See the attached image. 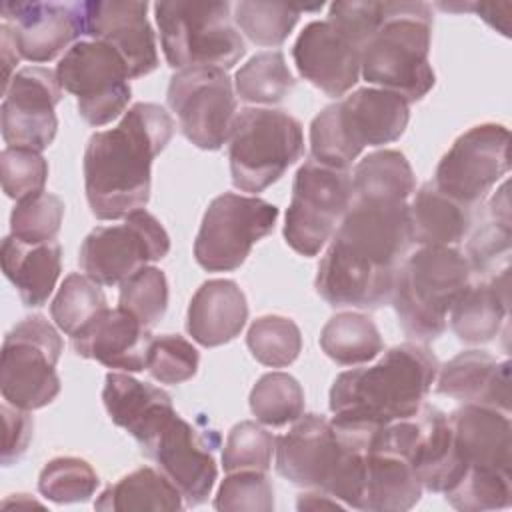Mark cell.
Listing matches in <instances>:
<instances>
[{
	"label": "cell",
	"mask_w": 512,
	"mask_h": 512,
	"mask_svg": "<svg viewBox=\"0 0 512 512\" xmlns=\"http://www.w3.org/2000/svg\"><path fill=\"white\" fill-rule=\"evenodd\" d=\"M410 244L406 200L354 198L318 264L314 288L334 308L376 310L390 302Z\"/></svg>",
	"instance_id": "obj_1"
},
{
	"label": "cell",
	"mask_w": 512,
	"mask_h": 512,
	"mask_svg": "<svg viewBox=\"0 0 512 512\" xmlns=\"http://www.w3.org/2000/svg\"><path fill=\"white\" fill-rule=\"evenodd\" d=\"M174 136V120L152 102H138L116 128L94 132L84 150V190L98 220H120L150 200L152 162Z\"/></svg>",
	"instance_id": "obj_2"
},
{
	"label": "cell",
	"mask_w": 512,
	"mask_h": 512,
	"mask_svg": "<svg viewBox=\"0 0 512 512\" xmlns=\"http://www.w3.org/2000/svg\"><path fill=\"white\" fill-rule=\"evenodd\" d=\"M438 368L436 356L424 344L392 346L376 364L336 376L328 396L330 420L346 428L376 430L410 418L422 408Z\"/></svg>",
	"instance_id": "obj_3"
},
{
	"label": "cell",
	"mask_w": 512,
	"mask_h": 512,
	"mask_svg": "<svg viewBox=\"0 0 512 512\" xmlns=\"http://www.w3.org/2000/svg\"><path fill=\"white\" fill-rule=\"evenodd\" d=\"M452 470L444 498L462 512L512 504V426L506 412L464 404L448 414Z\"/></svg>",
	"instance_id": "obj_4"
},
{
	"label": "cell",
	"mask_w": 512,
	"mask_h": 512,
	"mask_svg": "<svg viewBox=\"0 0 512 512\" xmlns=\"http://www.w3.org/2000/svg\"><path fill=\"white\" fill-rule=\"evenodd\" d=\"M372 432L338 426L322 414H302L276 438V472L296 486L320 490L360 510Z\"/></svg>",
	"instance_id": "obj_5"
},
{
	"label": "cell",
	"mask_w": 512,
	"mask_h": 512,
	"mask_svg": "<svg viewBox=\"0 0 512 512\" xmlns=\"http://www.w3.org/2000/svg\"><path fill=\"white\" fill-rule=\"evenodd\" d=\"M432 24L426 2H382L380 22L362 48L360 76L408 104L422 100L436 82L428 58Z\"/></svg>",
	"instance_id": "obj_6"
},
{
	"label": "cell",
	"mask_w": 512,
	"mask_h": 512,
	"mask_svg": "<svg viewBox=\"0 0 512 512\" xmlns=\"http://www.w3.org/2000/svg\"><path fill=\"white\" fill-rule=\"evenodd\" d=\"M470 278V262L454 246H420L406 256L390 298L402 332L418 344L436 340L446 330L448 312Z\"/></svg>",
	"instance_id": "obj_7"
},
{
	"label": "cell",
	"mask_w": 512,
	"mask_h": 512,
	"mask_svg": "<svg viewBox=\"0 0 512 512\" xmlns=\"http://www.w3.org/2000/svg\"><path fill=\"white\" fill-rule=\"evenodd\" d=\"M410 120V104L390 90L358 88L326 106L310 124L312 158L348 170L366 146L398 140Z\"/></svg>",
	"instance_id": "obj_8"
},
{
	"label": "cell",
	"mask_w": 512,
	"mask_h": 512,
	"mask_svg": "<svg viewBox=\"0 0 512 512\" xmlns=\"http://www.w3.org/2000/svg\"><path fill=\"white\" fill-rule=\"evenodd\" d=\"M230 8V2H156L154 16L168 66L230 70L246 54Z\"/></svg>",
	"instance_id": "obj_9"
},
{
	"label": "cell",
	"mask_w": 512,
	"mask_h": 512,
	"mask_svg": "<svg viewBox=\"0 0 512 512\" xmlns=\"http://www.w3.org/2000/svg\"><path fill=\"white\" fill-rule=\"evenodd\" d=\"M304 154L302 124L284 110L244 108L236 114L228 160L232 184L256 196Z\"/></svg>",
	"instance_id": "obj_10"
},
{
	"label": "cell",
	"mask_w": 512,
	"mask_h": 512,
	"mask_svg": "<svg viewBox=\"0 0 512 512\" xmlns=\"http://www.w3.org/2000/svg\"><path fill=\"white\" fill-rule=\"evenodd\" d=\"M62 348L60 332L44 316L34 314L20 320L2 344V398L28 412L48 406L60 394L56 364Z\"/></svg>",
	"instance_id": "obj_11"
},
{
	"label": "cell",
	"mask_w": 512,
	"mask_h": 512,
	"mask_svg": "<svg viewBox=\"0 0 512 512\" xmlns=\"http://www.w3.org/2000/svg\"><path fill=\"white\" fill-rule=\"evenodd\" d=\"M354 200L352 172L308 158L294 176L284 240L300 256H316Z\"/></svg>",
	"instance_id": "obj_12"
},
{
	"label": "cell",
	"mask_w": 512,
	"mask_h": 512,
	"mask_svg": "<svg viewBox=\"0 0 512 512\" xmlns=\"http://www.w3.org/2000/svg\"><path fill=\"white\" fill-rule=\"evenodd\" d=\"M134 440L142 454L178 488L186 508L200 506L208 500L218 478V466L212 456L218 440H208L174 406L158 412Z\"/></svg>",
	"instance_id": "obj_13"
},
{
	"label": "cell",
	"mask_w": 512,
	"mask_h": 512,
	"mask_svg": "<svg viewBox=\"0 0 512 512\" xmlns=\"http://www.w3.org/2000/svg\"><path fill=\"white\" fill-rule=\"evenodd\" d=\"M278 208L252 194L224 192L202 218L194 240V258L208 272L240 268L252 246L274 230Z\"/></svg>",
	"instance_id": "obj_14"
},
{
	"label": "cell",
	"mask_w": 512,
	"mask_h": 512,
	"mask_svg": "<svg viewBox=\"0 0 512 512\" xmlns=\"http://www.w3.org/2000/svg\"><path fill=\"white\" fill-rule=\"evenodd\" d=\"M62 90L76 96L78 114L90 126L116 120L130 102V70L124 58L98 40H78L56 66Z\"/></svg>",
	"instance_id": "obj_15"
},
{
	"label": "cell",
	"mask_w": 512,
	"mask_h": 512,
	"mask_svg": "<svg viewBox=\"0 0 512 512\" xmlns=\"http://www.w3.org/2000/svg\"><path fill=\"white\" fill-rule=\"evenodd\" d=\"M168 252V232L142 208L128 214L122 224L94 228L82 240L78 264L100 286H116Z\"/></svg>",
	"instance_id": "obj_16"
},
{
	"label": "cell",
	"mask_w": 512,
	"mask_h": 512,
	"mask_svg": "<svg viewBox=\"0 0 512 512\" xmlns=\"http://www.w3.org/2000/svg\"><path fill=\"white\" fill-rule=\"evenodd\" d=\"M510 132L486 122L460 134L440 158L432 184L452 200L474 208L510 170Z\"/></svg>",
	"instance_id": "obj_17"
},
{
	"label": "cell",
	"mask_w": 512,
	"mask_h": 512,
	"mask_svg": "<svg viewBox=\"0 0 512 512\" xmlns=\"http://www.w3.org/2000/svg\"><path fill=\"white\" fill-rule=\"evenodd\" d=\"M182 134L200 150H220L232 132L236 94L222 68L178 70L166 94Z\"/></svg>",
	"instance_id": "obj_18"
},
{
	"label": "cell",
	"mask_w": 512,
	"mask_h": 512,
	"mask_svg": "<svg viewBox=\"0 0 512 512\" xmlns=\"http://www.w3.org/2000/svg\"><path fill=\"white\" fill-rule=\"evenodd\" d=\"M62 100V86L56 70L46 66L20 68L8 88L0 108L2 138L8 146L46 150L58 132L56 104Z\"/></svg>",
	"instance_id": "obj_19"
},
{
	"label": "cell",
	"mask_w": 512,
	"mask_h": 512,
	"mask_svg": "<svg viewBox=\"0 0 512 512\" xmlns=\"http://www.w3.org/2000/svg\"><path fill=\"white\" fill-rule=\"evenodd\" d=\"M292 58L298 74L330 98H340L360 80L362 48L328 20H314L298 34Z\"/></svg>",
	"instance_id": "obj_20"
},
{
	"label": "cell",
	"mask_w": 512,
	"mask_h": 512,
	"mask_svg": "<svg viewBox=\"0 0 512 512\" xmlns=\"http://www.w3.org/2000/svg\"><path fill=\"white\" fill-rule=\"evenodd\" d=\"M148 4L134 0L82 2L84 36L110 44L126 62L130 78H142L160 64Z\"/></svg>",
	"instance_id": "obj_21"
},
{
	"label": "cell",
	"mask_w": 512,
	"mask_h": 512,
	"mask_svg": "<svg viewBox=\"0 0 512 512\" xmlns=\"http://www.w3.org/2000/svg\"><path fill=\"white\" fill-rule=\"evenodd\" d=\"M2 22L10 26L20 58L42 64L84 36L82 2H4Z\"/></svg>",
	"instance_id": "obj_22"
},
{
	"label": "cell",
	"mask_w": 512,
	"mask_h": 512,
	"mask_svg": "<svg viewBox=\"0 0 512 512\" xmlns=\"http://www.w3.org/2000/svg\"><path fill=\"white\" fill-rule=\"evenodd\" d=\"M152 340L150 328L120 306L102 310L80 332L70 336L76 356L122 372L146 370Z\"/></svg>",
	"instance_id": "obj_23"
},
{
	"label": "cell",
	"mask_w": 512,
	"mask_h": 512,
	"mask_svg": "<svg viewBox=\"0 0 512 512\" xmlns=\"http://www.w3.org/2000/svg\"><path fill=\"white\" fill-rule=\"evenodd\" d=\"M422 490L410 458L376 428L366 450L360 510L406 512L420 502Z\"/></svg>",
	"instance_id": "obj_24"
},
{
	"label": "cell",
	"mask_w": 512,
	"mask_h": 512,
	"mask_svg": "<svg viewBox=\"0 0 512 512\" xmlns=\"http://www.w3.org/2000/svg\"><path fill=\"white\" fill-rule=\"evenodd\" d=\"M436 392L510 414V360L484 350L460 352L438 368Z\"/></svg>",
	"instance_id": "obj_25"
},
{
	"label": "cell",
	"mask_w": 512,
	"mask_h": 512,
	"mask_svg": "<svg viewBox=\"0 0 512 512\" xmlns=\"http://www.w3.org/2000/svg\"><path fill=\"white\" fill-rule=\"evenodd\" d=\"M248 320V302L234 280L204 282L190 300L186 330L194 342L216 348L232 342Z\"/></svg>",
	"instance_id": "obj_26"
},
{
	"label": "cell",
	"mask_w": 512,
	"mask_h": 512,
	"mask_svg": "<svg viewBox=\"0 0 512 512\" xmlns=\"http://www.w3.org/2000/svg\"><path fill=\"white\" fill-rule=\"evenodd\" d=\"M510 308V268L470 282L450 308V326L460 342L486 344L498 336Z\"/></svg>",
	"instance_id": "obj_27"
},
{
	"label": "cell",
	"mask_w": 512,
	"mask_h": 512,
	"mask_svg": "<svg viewBox=\"0 0 512 512\" xmlns=\"http://www.w3.org/2000/svg\"><path fill=\"white\" fill-rule=\"evenodd\" d=\"M0 260L24 306L40 308L48 302L62 272V248L56 240L28 244L10 234L2 240Z\"/></svg>",
	"instance_id": "obj_28"
},
{
	"label": "cell",
	"mask_w": 512,
	"mask_h": 512,
	"mask_svg": "<svg viewBox=\"0 0 512 512\" xmlns=\"http://www.w3.org/2000/svg\"><path fill=\"white\" fill-rule=\"evenodd\" d=\"M408 210L412 242L420 246H456L472 226V208L452 200L432 182L416 190Z\"/></svg>",
	"instance_id": "obj_29"
},
{
	"label": "cell",
	"mask_w": 512,
	"mask_h": 512,
	"mask_svg": "<svg viewBox=\"0 0 512 512\" xmlns=\"http://www.w3.org/2000/svg\"><path fill=\"white\" fill-rule=\"evenodd\" d=\"M94 508L102 512H178L186 506L178 488L160 470L142 466L110 484L96 498Z\"/></svg>",
	"instance_id": "obj_30"
},
{
	"label": "cell",
	"mask_w": 512,
	"mask_h": 512,
	"mask_svg": "<svg viewBox=\"0 0 512 512\" xmlns=\"http://www.w3.org/2000/svg\"><path fill=\"white\" fill-rule=\"evenodd\" d=\"M354 198L408 200L416 190V176L398 150H376L364 156L352 172Z\"/></svg>",
	"instance_id": "obj_31"
},
{
	"label": "cell",
	"mask_w": 512,
	"mask_h": 512,
	"mask_svg": "<svg viewBox=\"0 0 512 512\" xmlns=\"http://www.w3.org/2000/svg\"><path fill=\"white\" fill-rule=\"evenodd\" d=\"M320 348L336 364L354 366L374 360L384 350V342L366 314L340 312L324 324Z\"/></svg>",
	"instance_id": "obj_32"
},
{
	"label": "cell",
	"mask_w": 512,
	"mask_h": 512,
	"mask_svg": "<svg viewBox=\"0 0 512 512\" xmlns=\"http://www.w3.org/2000/svg\"><path fill=\"white\" fill-rule=\"evenodd\" d=\"M102 402L110 420L130 436L172 398L158 386L140 382L126 372H110L104 380Z\"/></svg>",
	"instance_id": "obj_33"
},
{
	"label": "cell",
	"mask_w": 512,
	"mask_h": 512,
	"mask_svg": "<svg viewBox=\"0 0 512 512\" xmlns=\"http://www.w3.org/2000/svg\"><path fill=\"white\" fill-rule=\"evenodd\" d=\"M236 94L250 104H278L282 102L296 80L280 50H268L252 56L234 76Z\"/></svg>",
	"instance_id": "obj_34"
},
{
	"label": "cell",
	"mask_w": 512,
	"mask_h": 512,
	"mask_svg": "<svg viewBox=\"0 0 512 512\" xmlns=\"http://www.w3.org/2000/svg\"><path fill=\"white\" fill-rule=\"evenodd\" d=\"M250 410L256 422L272 428L286 426L304 414V390L286 372H268L250 392Z\"/></svg>",
	"instance_id": "obj_35"
},
{
	"label": "cell",
	"mask_w": 512,
	"mask_h": 512,
	"mask_svg": "<svg viewBox=\"0 0 512 512\" xmlns=\"http://www.w3.org/2000/svg\"><path fill=\"white\" fill-rule=\"evenodd\" d=\"M106 308L108 300L100 284L86 274L72 272L60 284L50 304V316L58 330L74 336Z\"/></svg>",
	"instance_id": "obj_36"
},
{
	"label": "cell",
	"mask_w": 512,
	"mask_h": 512,
	"mask_svg": "<svg viewBox=\"0 0 512 512\" xmlns=\"http://www.w3.org/2000/svg\"><path fill=\"white\" fill-rule=\"evenodd\" d=\"M246 344L260 364L270 368H286L300 356L302 334L294 320L268 314L250 324Z\"/></svg>",
	"instance_id": "obj_37"
},
{
	"label": "cell",
	"mask_w": 512,
	"mask_h": 512,
	"mask_svg": "<svg viewBox=\"0 0 512 512\" xmlns=\"http://www.w3.org/2000/svg\"><path fill=\"white\" fill-rule=\"evenodd\" d=\"M98 486L100 480L96 470L76 456L52 458L38 476L40 494L56 504L88 502Z\"/></svg>",
	"instance_id": "obj_38"
},
{
	"label": "cell",
	"mask_w": 512,
	"mask_h": 512,
	"mask_svg": "<svg viewBox=\"0 0 512 512\" xmlns=\"http://www.w3.org/2000/svg\"><path fill=\"white\" fill-rule=\"evenodd\" d=\"M490 222L482 226L468 242V262L472 272H490L500 256L510 254V200L508 182L504 180L498 192L488 202Z\"/></svg>",
	"instance_id": "obj_39"
},
{
	"label": "cell",
	"mask_w": 512,
	"mask_h": 512,
	"mask_svg": "<svg viewBox=\"0 0 512 512\" xmlns=\"http://www.w3.org/2000/svg\"><path fill=\"white\" fill-rule=\"evenodd\" d=\"M302 10L306 8L278 2H238L234 20L250 42L280 46L290 36Z\"/></svg>",
	"instance_id": "obj_40"
},
{
	"label": "cell",
	"mask_w": 512,
	"mask_h": 512,
	"mask_svg": "<svg viewBox=\"0 0 512 512\" xmlns=\"http://www.w3.org/2000/svg\"><path fill=\"white\" fill-rule=\"evenodd\" d=\"M118 306L138 318L146 328H154L168 308V280L156 266H144L120 284Z\"/></svg>",
	"instance_id": "obj_41"
},
{
	"label": "cell",
	"mask_w": 512,
	"mask_h": 512,
	"mask_svg": "<svg viewBox=\"0 0 512 512\" xmlns=\"http://www.w3.org/2000/svg\"><path fill=\"white\" fill-rule=\"evenodd\" d=\"M64 218V202L52 192H40L16 202L10 214V234L28 244L56 240Z\"/></svg>",
	"instance_id": "obj_42"
},
{
	"label": "cell",
	"mask_w": 512,
	"mask_h": 512,
	"mask_svg": "<svg viewBox=\"0 0 512 512\" xmlns=\"http://www.w3.org/2000/svg\"><path fill=\"white\" fill-rule=\"evenodd\" d=\"M276 448V438L264 426L244 420L228 432L222 466L226 472L236 470H260L268 472L272 466V454Z\"/></svg>",
	"instance_id": "obj_43"
},
{
	"label": "cell",
	"mask_w": 512,
	"mask_h": 512,
	"mask_svg": "<svg viewBox=\"0 0 512 512\" xmlns=\"http://www.w3.org/2000/svg\"><path fill=\"white\" fill-rule=\"evenodd\" d=\"M214 508L222 512H272L274 486L266 472L260 470L226 472L216 492Z\"/></svg>",
	"instance_id": "obj_44"
},
{
	"label": "cell",
	"mask_w": 512,
	"mask_h": 512,
	"mask_svg": "<svg viewBox=\"0 0 512 512\" xmlns=\"http://www.w3.org/2000/svg\"><path fill=\"white\" fill-rule=\"evenodd\" d=\"M0 176L4 194L20 202L44 192L48 180V162L36 150L6 146L0 152Z\"/></svg>",
	"instance_id": "obj_45"
},
{
	"label": "cell",
	"mask_w": 512,
	"mask_h": 512,
	"mask_svg": "<svg viewBox=\"0 0 512 512\" xmlns=\"http://www.w3.org/2000/svg\"><path fill=\"white\" fill-rule=\"evenodd\" d=\"M200 364L198 350L180 334H162L152 340L146 372L160 384H182L196 376Z\"/></svg>",
	"instance_id": "obj_46"
},
{
	"label": "cell",
	"mask_w": 512,
	"mask_h": 512,
	"mask_svg": "<svg viewBox=\"0 0 512 512\" xmlns=\"http://www.w3.org/2000/svg\"><path fill=\"white\" fill-rule=\"evenodd\" d=\"M2 420H4V444H2V464L10 466L18 462L24 452L28 450V444L32 440L34 432V420L28 410L16 408L12 404H2L0 408Z\"/></svg>",
	"instance_id": "obj_47"
},
{
	"label": "cell",
	"mask_w": 512,
	"mask_h": 512,
	"mask_svg": "<svg viewBox=\"0 0 512 512\" xmlns=\"http://www.w3.org/2000/svg\"><path fill=\"white\" fill-rule=\"evenodd\" d=\"M468 10H474L484 22H488L494 30L504 36H510V10L512 4H494V2H474L468 4Z\"/></svg>",
	"instance_id": "obj_48"
},
{
	"label": "cell",
	"mask_w": 512,
	"mask_h": 512,
	"mask_svg": "<svg viewBox=\"0 0 512 512\" xmlns=\"http://www.w3.org/2000/svg\"><path fill=\"white\" fill-rule=\"evenodd\" d=\"M0 44H2V64H4V82H2V92H4L8 88L12 76H14L12 70L18 64V60H20L14 34L10 30V26L4 24V22L0 24Z\"/></svg>",
	"instance_id": "obj_49"
},
{
	"label": "cell",
	"mask_w": 512,
	"mask_h": 512,
	"mask_svg": "<svg viewBox=\"0 0 512 512\" xmlns=\"http://www.w3.org/2000/svg\"><path fill=\"white\" fill-rule=\"evenodd\" d=\"M344 506L342 502H338L336 498L320 492V490H314V492H306V494H300L298 498V508L300 510H318V508H340Z\"/></svg>",
	"instance_id": "obj_50"
}]
</instances>
